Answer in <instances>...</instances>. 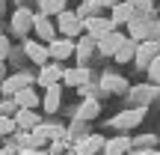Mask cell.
<instances>
[{
	"mask_svg": "<svg viewBox=\"0 0 160 155\" xmlns=\"http://www.w3.org/2000/svg\"><path fill=\"white\" fill-rule=\"evenodd\" d=\"M145 36H148V21L137 18V21L131 24V39L133 42H145Z\"/></svg>",
	"mask_w": 160,
	"mask_h": 155,
	"instance_id": "22",
	"label": "cell"
},
{
	"mask_svg": "<svg viewBox=\"0 0 160 155\" xmlns=\"http://www.w3.org/2000/svg\"><path fill=\"white\" fill-rule=\"evenodd\" d=\"M131 146H133V140L128 137V134H119V137L107 140V146H104V155H125Z\"/></svg>",
	"mask_w": 160,
	"mask_h": 155,
	"instance_id": "13",
	"label": "cell"
},
{
	"mask_svg": "<svg viewBox=\"0 0 160 155\" xmlns=\"http://www.w3.org/2000/svg\"><path fill=\"white\" fill-rule=\"evenodd\" d=\"M116 30V24H113V18H89V21H86V33L92 36V39H104V36L107 33H113Z\"/></svg>",
	"mask_w": 160,
	"mask_h": 155,
	"instance_id": "9",
	"label": "cell"
},
{
	"mask_svg": "<svg viewBox=\"0 0 160 155\" xmlns=\"http://www.w3.org/2000/svg\"><path fill=\"white\" fill-rule=\"evenodd\" d=\"M125 42H128L125 36H122L119 30H113V33H107L104 39H98V51H101L104 57H116V54L125 48Z\"/></svg>",
	"mask_w": 160,
	"mask_h": 155,
	"instance_id": "4",
	"label": "cell"
},
{
	"mask_svg": "<svg viewBox=\"0 0 160 155\" xmlns=\"http://www.w3.org/2000/svg\"><path fill=\"white\" fill-rule=\"evenodd\" d=\"M110 18H113V24H116V27H122V24H128V27H131V24L137 21V9H133V6L125 0V3L113 6V15H110Z\"/></svg>",
	"mask_w": 160,
	"mask_h": 155,
	"instance_id": "10",
	"label": "cell"
},
{
	"mask_svg": "<svg viewBox=\"0 0 160 155\" xmlns=\"http://www.w3.org/2000/svg\"><path fill=\"white\" fill-rule=\"evenodd\" d=\"M24 51H27V57L33 60V63H39L42 69L51 63V51H48L42 42H27V45H24Z\"/></svg>",
	"mask_w": 160,
	"mask_h": 155,
	"instance_id": "12",
	"label": "cell"
},
{
	"mask_svg": "<svg viewBox=\"0 0 160 155\" xmlns=\"http://www.w3.org/2000/svg\"><path fill=\"white\" fill-rule=\"evenodd\" d=\"M157 57H160V45L154 39H145V42H139V51H137V60H133V63H137L139 69L148 72V66L154 63Z\"/></svg>",
	"mask_w": 160,
	"mask_h": 155,
	"instance_id": "2",
	"label": "cell"
},
{
	"mask_svg": "<svg viewBox=\"0 0 160 155\" xmlns=\"http://www.w3.org/2000/svg\"><path fill=\"white\" fill-rule=\"evenodd\" d=\"M128 3H131L139 15H148V12H151V0H128Z\"/></svg>",
	"mask_w": 160,
	"mask_h": 155,
	"instance_id": "23",
	"label": "cell"
},
{
	"mask_svg": "<svg viewBox=\"0 0 160 155\" xmlns=\"http://www.w3.org/2000/svg\"><path fill=\"white\" fill-rule=\"evenodd\" d=\"M48 51H51L53 63H62V60H68L71 54H77V45L71 39H53L51 45H48Z\"/></svg>",
	"mask_w": 160,
	"mask_h": 155,
	"instance_id": "6",
	"label": "cell"
},
{
	"mask_svg": "<svg viewBox=\"0 0 160 155\" xmlns=\"http://www.w3.org/2000/svg\"><path fill=\"white\" fill-rule=\"evenodd\" d=\"M148 75H151V80H154V84H160V57L148 66Z\"/></svg>",
	"mask_w": 160,
	"mask_h": 155,
	"instance_id": "24",
	"label": "cell"
},
{
	"mask_svg": "<svg viewBox=\"0 0 160 155\" xmlns=\"http://www.w3.org/2000/svg\"><path fill=\"white\" fill-rule=\"evenodd\" d=\"M12 98L18 102V108H21V110H36L42 104V96L36 92V86H27V90H21L18 96H12Z\"/></svg>",
	"mask_w": 160,
	"mask_h": 155,
	"instance_id": "11",
	"label": "cell"
},
{
	"mask_svg": "<svg viewBox=\"0 0 160 155\" xmlns=\"http://www.w3.org/2000/svg\"><path fill=\"white\" fill-rule=\"evenodd\" d=\"M0 122H3V125H0V128H3V134L15 131V125H18V122H15V119H9V116H3V119H0Z\"/></svg>",
	"mask_w": 160,
	"mask_h": 155,
	"instance_id": "25",
	"label": "cell"
},
{
	"mask_svg": "<svg viewBox=\"0 0 160 155\" xmlns=\"http://www.w3.org/2000/svg\"><path fill=\"white\" fill-rule=\"evenodd\" d=\"M148 143H151V146L157 143V137H154V134H145V137H139V140H137L133 146H148Z\"/></svg>",
	"mask_w": 160,
	"mask_h": 155,
	"instance_id": "26",
	"label": "cell"
},
{
	"mask_svg": "<svg viewBox=\"0 0 160 155\" xmlns=\"http://www.w3.org/2000/svg\"><path fill=\"white\" fill-rule=\"evenodd\" d=\"M101 146H107V140L98 137V134H92V137H86V140H80V143H77V155H95Z\"/></svg>",
	"mask_w": 160,
	"mask_h": 155,
	"instance_id": "17",
	"label": "cell"
},
{
	"mask_svg": "<svg viewBox=\"0 0 160 155\" xmlns=\"http://www.w3.org/2000/svg\"><path fill=\"white\" fill-rule=\"evenodd\" d=\"M3 155H12V146H6V149H3Z\"/></svg>",
	"mask_w": 160,
	"mask_h": 155,
	"instance_id": "28",
	"label": "cell"
},
{
	"mask_svg": "<svg viewBox=\"0 0 160 155\" xmlns=\"http://www.w3.org/2000/svg\"><path fill=\"white\" fill-rule=\"evenodd\" d=\"M98 110H101L98 98H86V102L80 104V110H77V119H80V122H86V119H92V116H98Z\"/></svg>",
	"mask_w": 160,
	"mask_h": 155,
	"instance_id": "20",
	"label": "cell"
},
{
	"mask_svg": "<svg viewBox=\"0 0 160 155\" xmlns=\"http://www.w3.org/2000/svg\"><path fill=\"white\" fill-rule=\"evenodd\" d=\"M65 3L68 0H39V15H62V12H68L65 9Z\"/></svg>",
	"mask_w": 160,
	"mask_h": 155,
	"instance_id": "18",
	"label": "cell"
},
{
	"mask_svg": "<svg viewBox=\"0 0 160 155\" xmlns=\"http://www.w3.org/2000/svg\"><path fill=\"white\" fill-rule=\"evenodd\" d=\"M59 80H65V72L59 69V63H48L45 69L39 72V86H45V90L59 86Z\"/></svg>",
	"mask_w": 160,
	"mask_h": 155,
	"instance_id": "8",
	"label": "cell"
},
{
	"mask_svg": "<svg viewBox=\"0 0 160 155\" xmlns=\"http://www.w3.org/2000/svg\"><path fill=\"white\" fill-rule=\"evenodd\" d=\"M86 80H89V69H86V66H77V69L65 72V80H62V84H68V86H80V84H86Z\"/></svg>",
	"mask_w": 160,
	"mask_h": 155,
	"instance_id": "19",
	"label": "cell"
},
{
	"mask_svg": "<svg viewBox=\"0 0 160 155\" xmlns=\"http://www.w3.org/2000/svg\"><path fill=\"white\" fill-rule=\"evenodd\" d=\"M145 116V108H131V110H122V113H116L113 119H110V125L113 128H133L139 119Z\"/></svg>",
	"mask_w": 160,
	"mask_h": 155,
	"instance_id": "7",
	"label": "cell"
},
{
	"mask_svg": "<svg viewBox=\"0 0 160 155\" xmlns=\"http://www.w3.org/2000/svg\"><path fill=\"white\" fill-rule=\"evenodd\" d=\"M57 30L62 33V39H74L86 30V21L77 15V12H62V15L57 18Z\"/></svg>",
	"mask_w": 160,
	"mask_h": 155,
	"instance_id": "1",
	"label": "cell"
},
{
	"mask_svg": "<svg viewBox=\"0 0 160 155\" xmlns=\"http://www.w3.org/2000/svg\"><path fill=\"white\" fill-rule=\"evenodd\" d=\"M24 155H42V152H24Z\"/></svg>",
	"mask_w": 160,
	"mask_h": 155,
	"instance_id": "29",
	"label": "cell"
},
{
	"mask_svg": "<svg viewBox=\"0 0 160 155\" xmlns=\"http://www.w3.org/2000/svg\"><path fill=\"white\" fill-rule=\"evenodd\" d=\"M33 30H36V33H39L42 39L48 42V45L57 39V27L51 24V18H48V15H39V18H36V27H33Z\"/></svg>",
	"mask_w": 160,
	"mask_h": 155,
	"instance_id": "15",
	"label": "cell"
},
{
	"mask_svg": "<svg viewBox=\"0 0 160 155\" xmlns=\"http://www.w3.org/2000/svg\"><path fill=\"white\" fill-rule=\"evenodd\" d=\"M137 51H139V42L128 39V42H125V48L116 54V63H128V60H137Z\"/></svg>",
	"mask_w": 160,
	"mask_h": 155,
	"instance_id": "21",
	"label": "cell"
},
{
	"mask_svg": "<svg viewBox=\"0 0 160 155\" xmlns=\"http://www.w3.org/2000/svg\"><path fill=\"white\" fill-rule=\"evenodd\" d=\"M59 102H62V86H51V90H45V96H42V108H45L48 113H57Z\"/></svg>",
	"mask_w": 160,
	"mask_h": 155,
	"instance_id": "14",
	"label": "cell"
},
{
	"mask_svg": "<svg viewBox=\"0 0 160 155\" xmlns=\"http://www.w3.org/2000/svg\"><path fill=\"white\" fill-rule=\"evenodd\" d=\"M104 6H110V9H113V6H119V3H125V0H101Z\"/></svg>",
	"mask_w": 160,
	"mask_h": 155,
	"instance_id": "27",
	"label": "cell"
},
{
	"mask_svg": "<svg viewBox=\"0 0 160 155\" xmlns=\"http://www.w3.org/2000/svg\"><path fill=\"white\" fill-rule=\"evenodd\" d=\"M36 18L39 15H33V9L18 6V9L12 12V30H15V33H27L30 27H36Z\"/></svg>",
	"mask_w": 160,
	"mask_h": 155,
	"instance_id": "5",
	"label": "cell"
},
{
	"mask_svg": "<svg viewBox=\"0 0 160 155\" xmlns=\"http://www.w3.org/2000/svg\"><path fill=\"white\" fill-rule=\"evenodd\" d=\"M15 122L21 128H27V131H36V128L42 125V119H39L36 110H18V113H15Z\"/></svg>",
	"mask_w": 160,
	"mask_h": 155,
	"instance_id": "16",
	"label": "cell"
},
{
	"mask_svg": "<svg viewBox=\"0 0 160 155\" xmlns=\"http://www.w3.org/2000/svg\"><path fill=\"white\" fill-rule=\"evenodd\" d=\"M33 84H39V78H36V75H30V72H18V75L6 78L3 92H6V96H18L21 90H27V86H33Z\"/></svg>",
	"mask_w": 160,
	"mask_h": 155,
	"instance_id": "3",
	"label": "cell"
}]
</instances>
